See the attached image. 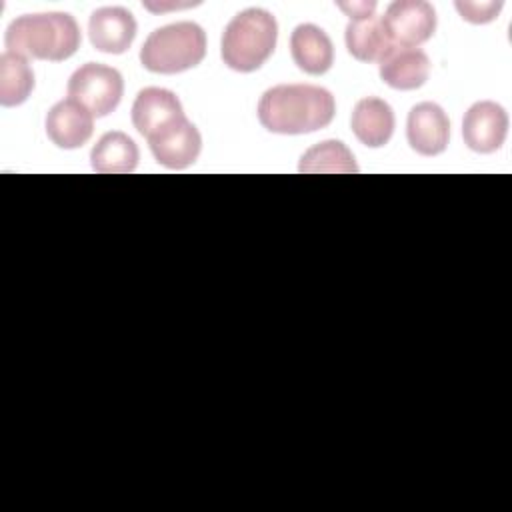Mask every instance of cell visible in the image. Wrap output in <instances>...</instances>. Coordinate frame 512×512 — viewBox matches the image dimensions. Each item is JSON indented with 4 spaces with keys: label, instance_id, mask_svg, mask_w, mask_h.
Masks as SVG:
<instances>
[{
    "label": "cell",
    "instance_id": "obj_1",
    "mask_svg": "<svg viewBox=\"0 0 512 512\" xmlns=\"http://www.w3.org/2000/svg\"><path fill=\"white\" fill-rule=\"evenodd\" d=\"M260 124L274 134H308L326 128L336 114L334 96L314 84H278L258 102Z\"/></svg>",
    "mask_w": 512,
    "mask_h": 512
},
{
    "label": "cell",
    "instance_id": "obj_2",
    "mask_svg": "<svg viewBox=\"0 0 512 512\" xmlns=\"http://www.w3.org/2000/svg\"><path fill=\"white\" fill-rule=\"evenodd\" d=\"M78 22L66 12L24 14L12 20L4 34L8 52L24 58L62 62L80 48Z\"/></svg>",
    "mask_w": 512,
    "mask_h": 512
},
{
    "label": "cell",
    "instance_id": "obj_3",
    "mask_svg": "<svg viewBox=\"0 0 512 512\" xmlns=\"http://www.w3.org/2000/svg\"><path fill=\"white\" fill-rule=\"evenodd\" d=\"M276 40V18L268 10L246 8L226 24L220 56L224 64L236 72H254L272 56Z\"/></svg>",
    "mask_w": 512,
    "mask_h": 512
},
{
    "label": "cell",
    "instance_id": "obj_4",
    "mask_svg": "<svg viewBox=\"0 0 512 512\" xmlns=\"http://www.w3.org/2000/svg\"><path fill=\"white\" fill-rule=\"evenodd\" d=\"M206 56V32L196 22L156 28L140 48V62L156 74H178L198 66Z\"/></svg>",
    "mask_w": 512,
    "mask_h": 512
},
{
    "label": "cell",
    "instance_id": "obj_5",
    "mask_svg": "<svg viewBox=\"0 0 512 512\" xmlns=\"http://www.w3.org/2000/svg\"><path fill=\"white\" fill-rule=\"evenodd\" d=\"M124 94L122 74L106 64H82L68 80V96L102 118L116 110Z\"/></svg>",
    "mask_w": 512,
    "mask_h": 512
},
{
    "label": "cell",
    "instance_id": "obj_6",
    "mask_svg": "<svg viewBox=\"0 0 512 512\" xmlns=\"http://www.w3.org/2000/svg\"><path fill=\"white\" fill-rule=\"evenodd\" d=\"M380 20L392 46L418 48L436 32V10L424 0H396Z\"/></svg>",
    "mask_w": 512,
    "mask_h": 512
},
{
    "label": "cell",
    "instance_id": "obj_7",
    "mask_svg": "<svg viewBox=\"0 0 512 512\" xmlns=\"http://www.w3.org/2000/svg\"><path fill=\"white\" fill-rule=\"evenodd\" d=\"M148 146L158 164L170 170H182L196 162L202 150V136L186 116H180L152 134Z\"/></svg>",
    "mask_w": 512,
    "mask_h": 512
},
{
    "label": "cell",
    "instance_id": "obj_8",
    "mask_svg": "<svg viewBox=\"0 0 512 512\" xmlns=\"http://www.w3.org/2000/svg\"><path fill=\"white\" fill-rule=\"evenodd\" d=\"M508 114L492 100H480L468 108L462 120L464 144L478 154L496 152L508 134Z\"/></svg>",
    "mask_w": 512,
    "mask_h": 512
},
{
    "label": "cell",
    "instance_id": "obj_9",
    "mask_svg": "<svg viewBox=\"0 0 512 512\" xmlns=\"http://www.w3.org/2000/svg\"><path fill=\"white\" fill-rule=\"evenodd\" d=\"M406 136L410 148L418 154H442L450 140V120L436 102H420L408 114Z\"/></svg>",
    "mask_w": 512,
    "mask_h": 512
},
{
    "label": "cell",
    "instance_id": "obj_10",
    "mask_svg": "<svg viewBox=\"0 0 512 512\" xmlns=\"http://www.w3.org/2000/svg\"><path fill=\"white\" fill-rule=\"evenodd\" d=\"M94 132V116L80 102L66 98L46 114V134L52 144L64 150L84 146Z\"/></svg>",
    "mask_w": 512,
    "mask_h": 512
},
{
    "label": "cell",
    "instance_id": "obj_11",
    "mask_svg": "<svg viewBox=\"0 0 512 512\" xmlns=\"http://www.w3.org/2000/svg\"><path fill=\"white\" fill-rule=\"evenodd\" d=\"M136 20L122 6H104L92 12L88 20L90 42L106 54H122L130 48L136 36Z\"/></svg>",
    "mask_w": 512,
    "mask_h": 512
},
{
    "label": "cell",
    "instance_id": "obj_12",
    "mask_svg": "<svg viewBox=\"0 0 512 512\" xmlns=\"http://www.w3.org/2000/svg\"><path fill=\"white\" fill-rule=\"evenodd\" d=\"M430 66L424 50L392 46L378 62V74L394 90H416L428 80Z\"/></svg>",
    "mask_w": 512,
    "mask_h": 512
},
{
    "label": "cell",
    "instance_id": "obj_13",
    "mask_svg": "<svg viewBox=\"0 0 512 512\" xmlns=\"http://www.w3.org/2000/svg\"><path fill=\"white\" fill-rule=\"evenodd\" d=\"M180 116H184L182 104L166 88H144L132 104V124L146 140Z\"/></svg>",
    "mask_w": 512,
    "mask_h": 512
},
{
    "label": "cell",
    "instance_id": "obj_14",
    "mask_svg": "<svg viewBox=\"0 0 512 512\" xmlns=\"http://www.w3.org/2000/svg\"><path fill=\"white\" fill-rule=\"evenodd\" d=\"M290 52L294 64L310 76H320L334 64L332 40L316 24H298L292 30Z\"/></svg>",
    "mask_w": 512,
    "mask_h": 512
},
{
    "label": "cell",
    "instance_id": "obj_15",
    "mask_svg": "<svg viewBox=\"0 0 512 512\" xmlns=\"http://www.w3.org/2000/svg\"><path fill=\"white\" fill-rule=\"evenodd\" d=\"M354 136L368 148H382L394 134V112L388 102L368 96L356 102L350 118Z\"/></svg>",
    "mask_w": 512,
    "mask_h": 512
},
{
    "label": "cell",
    "instance_id": "obj_16",
    "mask_svg": "<svg viewBox=\"0 0 512 512\" xmlns=\"http://www.w3.org/2000/svg\"><path fill=\"white\" fill-rule=\"evenodd\" d=\"M90 160L92 168L100 174H128L136 170L140 152L128 134L112 130L100 136V140L94 144Z\"/></svg>",
    "mask_w": 512,
    "mask_h": 512
},
{
    "label": "cell",
    "instance_id": "obj_17",
    "mask_svg": "<svg viewBox=\"0 0 512 512\" xmlns=\"http://www.w3.org/2000/svg\"><path fill=\"white\" fill-rule=\"evenodd\" d=\"M348 52L360 62H380L392 48V42L378 16L364 20H350L344 32Z\"/></svg>",
    "mask_w": 512,
    "mask_h": 512
},
{
    "label": "cell",
    "instance_id": "obj_18",
    "mask_svg": "<svg viewBox=\"0 0 512 512\" xmlns=\"http://www.w3.org/2000/svg\"><path fill=\"white\" fill-rule=\"evenodd\" d=\"M304 174H354L358 172L354 154L340 140H324L304 152L298 164Z\"/></svg>",
    "mask_w": 512,
    "mask_h": 512
},
{
    "label": "cell",
    "instance_id": "obj_19",
    "mask_svg": "<svg viewBox=\"0 0 512 512\" xmlns=\"http://www.w3.org/2000/svg\"><path fill=\"white\" fill-rule=\"evenodd\" d=\"M34 90V72L28 58L4 52L0 56V104L10 108L28 100Z\"/></svg>",
    "mask_w": 512,
    "mask_h": 512
},
{
    "label": "cell",
    "instance_id": "obj_20",
    "mask_svg": "<svg viewBox=\"0 0 512 512\" xmlns=\"http://www.w3.org/2000/svg\"><path fill=\"white\" fill-rule=\"evenodd\" d=\"M454 6L466 22L488 24L494 18H498L504 4H502V0H496V2H462V0H458Z\"/></svg>",
    "mask_w": 512,
    "mask_h": 512
},
{
    "label": "cell",
    "instance_id": "obj_21",
    "mask_svg": "<svg viewBox=\"0 0 512 512\" xmlns=\"http://www.w3.org/2000/svg\"><path fill=\"white\" fill-rule=\"evenodd\" d=\"M338 8L346 16H350V20H364V18L374 16L376 2L374 0H370V2H338Z\"/></svg>",
    "mask_w": 512,
    "mask_h": 512
}]
</instances>
